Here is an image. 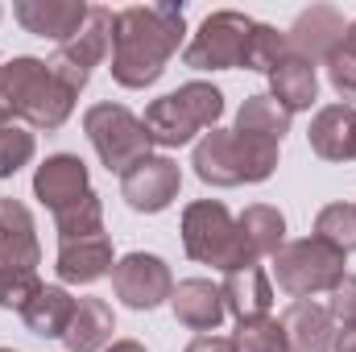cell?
<instances>
[{
    "label": "cell",
    "mask_w": 356,
    "mask_h": 352,
    "mask_svg": "<svg viewBox=\"0 0 356 352\" xmlns=\"http://www.w3.org/2000/svg\"><path fill=\"white\" fill-rule=\"evenodd\" d=\"M104 352H145V344H137V340H112Z\"/></svg>",
    "instance_id": "d590c367"
},
{
    "label": "cell",
    "mask_w": 356,
    "mask_h": 352,
    "mask_svg": "<svg viewBox=\"0 0 356 352\" xmlns=\"http://www.w3.org/2000/svg\"><path fill=\"white\" fill-rule=\"evenodd\" d=\"M83 133H88V141L95 145L99 162L112 175H129L154 150V137H149L145 120L133 116L124 104H91L83 112Z\"/></svg>",
    "instance_id": "52a82bcc"
},
{
    "label": "cell",
    "mask_w": 356,
    "mask_h": 352,
    "mask_svg": "<svg viewBox=\"0 0 356 352\" xmlns=\"http://www.w3.org/2000/svg\"><path fill=\"white\" fill-rule=\"evenodd\" d=\"M38 154V137L25 120L0 116V178H13L17 170H25Z\"/></svg>",
    "instance_id": "484cf974"
},
{
    "label": "cell",
    "mask_w": 356,
    "mask_h": 352,
    "mask_svg": "<svg viewBox=\"0 0 356 352\" xmlns=\"http://www.w3.org/2000/svg\"><path fill=\"white\" fill-rule=\"evenodd\" d=\"M332 349H336V352H356V328H340Z\"/></svg>",
    "instance_id": "e575fe53"
},
{
    "label": "cell",
    "mask_w": 356,
    "mask_h": 352,
    "mask_svg": "<svg viewBox=\"0 0 356 352\" xmlns=\"http://www.w3.org/2000/svg\"><path fill=\"white\" fill-rule=\"evenodd\" d=\"M178 186H182V170H178L175 158L149 154L129 175H120V199L141 216H158L178 199Z\"/></svg>",
    "instance_id": "8fae6325"
},
{
    "label": "cell",
    "mask_w": 356,
    "mask_h": 352,
    "mask_svg": "<svg viewBox=\"0 0 356 352\" xmlns=\"http://www.w3.org/2000/svg\"><path fill=\"white\" fill-rule=\"evenodd\" d=\"M327 311L340 328H356V273H344V282L327 298Z\"/></svg>",
    "instance_id": "d6a6232c"
},
{
    "label": "cell",
    "mask_w": 356,
    "mask_h": 352,
    "mask_svg": "<svg viewBox=\"0 0 356 352\" xmlns=\"http://www.w3.org/2000/svg\"><path fill=\"white\" fill-rule=\"evenodd\" d=\"M116 332V319H112V307L104 298H79L75 307V319L63 336L67 352H104L108 340Z\"/></svg>",
    "instance_id": "603a6c76"
},
{
    "label": "cell",
    "mask_w": 356,
    "mask_h": 352,
    "mask_svg": "<svg viewBox=\"0 0 356 352\" xmlns=\"http://www.w3.org/2000/svg\"><path fill=\"white\" fill-rule=\"evenodd\" d=\"M224 307L236 315V323H249V319H266L269 307H273V282L261 265H249V269H236V273H224Z\"/></svg>",
    "instance_id": "ffe728a7"
},
{
    "label": "cell",
    "mask_w": 356,
    "mask_h": 352,
    "mask_svg": "<svg viewBox=\"0 0 356 352\" xmlns=\"http://www.w3.org/2000/svg\"><path fill=\"white\" fill-rule=\"evenodd\" d=\"M253 17L236 13V8H220L211 13L199 33L186 42L182 50V63L191 71H236L245 67V46H249V33H253Z\"/></svg>",
    "instance_id": "9c48e42d"
},
{
    "label": "cell",
    "mask_w": 356,
    "mask_h": 352,
    "mask_svg": "<svg viewBox=\"0 0 356 352\" xmlns=\"http://www.w3.org/2000/svg\"><path fill=\"white\" fill-rule=\"evenodd\" d=\"M91 191L88 162L79 154H50L38 170H33V195L42 199V207H50L54 216L71 203H79Z\"/></svg>",
    "instance_id": "7c38bea8"
},
{
    "label": "cell",
    "mask_w": 356,
    "mask_h": 352,
    "mask_svg": "<svg viewBox=\"0 0 356 352\" xmlns=\"http://www.w3.org/2000/svg\"><path fill=\"white\" fill-rule=\"evenodd\" d=\"M112 33H116V13L104 8V4H91L88 25H83L67 46H58V50L46 58L50 75L71 91V95H79V91L88 88L91 71H95L104 58H112Z\"/></svg>",
    "instance_id": "ba28073f"
},
{
    "label": "cell",
    "mask_w": 356,
    "mask_h": 352,
    "mask_svg": "<svg viewBox=\"0 0 356 352\" xmlns=\"http://www.w3.org/2000/svg\"><path fill=\"white\" fill-rule=\"evenodd\" d=\"M236 133H249V137H266V141H277L290 133V112L273 99V95H249L236 112Z\"/></svg>",
    "instance_id": "d4e9b609"
},
{
    "label": "cell",
    "mask_w": 356,
    "mask_h": 352,
    "mask_svg": "<svg viewBox=\"0 0 356 352\" xmlns=\"http://www.w3.org/2000/svg\"><path fill=\"white\" fill-rule=\"evenodd\" d=\"M75 307H79V298H71L67 286H42V294L21 311V319H25L29 336L63 340L67 328H71V319H75Z\"/></svg>",
    "instance_id": "44dd1931"
},
{
    "label": "cell",
    "mask_w": 356,
    "mask_h": 352,
    "mask_svg": "<svg viewBox=\"0 0 356 352\" xmlns=\"http://www.w3.org/2000/svg\"><path fill=\"white\" fill-rule=\"evenodd\" d=\"M344 265H348V253L332 249L311 232L273 253V278L290 298H311V294H332L348 273Z\"/></svg>",
    "instance_id": "8992f818"
},
{
    "label": "cell",
    "mask_w": 356,
    "mask_h": 352,
    "mask_svg": "<svg viewBox=\"0 0 356 352\" xmlns=\"http://www.w3.org/2000/svg\"><path fill=\"white\" fill-rule=\"evenodd\" d=\"M42 245L33 216L21 199H0V273L4 269H38Z\"/></svg>",
    "instance_id": "9a60e30c"
},
{
    "label": "cell",
    "mask_w": 356,
    "mask_h": 352,
    "mask_svg": "<svg viewBox=\"0 0 356 352\" xmlns=\"http://www.w3.org/2000/svg\"><path fill=\"white\" fill-rule=\"evenodd\" d=\"M232 349L236 352H286V336H282V323L277 319H249V323H236V336H232Z\"/></svg>",
    "instance_id": "f546056e"
},
{
    "label": "cell",
    "mask_w": 356,
    "mask_h": 352,
    "mask_svg": "<svg viewBox=\"0 0 356 352\" xmlns=\"http://www.w3.org/2000/svg\"><path fill=\"white\" fill-rule=\"evenodd\" d=\"M91 4L83 0H17L13 17L33 33V38H50L58 46H67L83 25H88Z\"/></svg>",
    "instance_id": "4fadbf2b"
},
{
    "label": "cell",
    "mask_w": 356,
    "mask_h": 352,
    "mask_svg": "<svg viewBox=\"0 0 356 352\" xmlns=\"http://www.w3.org/2000/svg\"><path fill=\"white\" fill-rule=\"evenodd\" d=\"M224 116V91L216 83H182L178 91L154 99L145 108V129L154 137V145L178 150L186 141H195L199 129H216V120Z\"/></svg>",
    "instance_id": "5b68a950"
},
{
    "label": "cell",
    "mask_w": 356,
    "mask_h": 352,
    "mask_svg": "<svg viewBox=\"0 0 356 352\" xmlns=\"http://www.w3.org/2000/svg\"><path fill=\"white\" fill-rule=\"evenodd\" d=\"M38 294H42L38 269H4L0 273V311H17L21 315Z\"/></svg>",
    "instance_id": "4dcf8cb0"
},
{
    "label": "cell",
    "mask_w": 356,
    "mask_h": 352,
    "mask_svg": "<svg viewBox=\"0 0 356 352\" xmlns=\"http://www.w3.org/2000/svg\"><path fill=\"white\" fill-rule=\"evenodd\" d=\"M311 154L323 162H356V108L353 104H327L315 112L307 129Z\"/></svg>",
    "instance_id": "2e32d148"
},
{
    "label": "cell",
    "mask_w": 356,
    "mask_h": 352,
    "mask_svg": "<svg viewBox=\"0 0 356 352\" xmlns=\"http://www.w3.org/2000/svg\"><path fill=\"white\" fill-rule=\"evenodd\" d=\"M112 290H116V298L124 307L154 311V307L170 303L175 278H170V265L162 262L158 253H124L120 262L112 265Z\"/></svg>",
    "instance_id": "30bf717a"
},
{
    "label": "cell",
    "mask_w": 356,
    "mask_h": 352,
    "mask_svg": "<svg viewBox=\"0 0 356 352\" xmlns=\"http://www.w3.org/2000/svg\"><path fill=\"white\" fill-rule=\"evenodd\" d=\"M0 352H17V349H0Z\"/></svg>",
    "instance_id": "74e56055"
},
{
    "label": "cell",
    "mask_w": 356,
    "mask_h": 352,
    "mask_svg": "<svg viewBox=\"0 0 356 352\" xmlns=\"http://www.w3.org/2000/svg\"><path fill=\"white\" fill-rule=\"evenodd\" d=\"M286 54H290L286 33L257 21L253 33H249V46H245V67H249V71H261V75H273V67H277Z\"/></svg>",
    "instance_id": "f1b7e54d"
},
{
    "label": "cell",
    "mask_w": 356,
    "mask_h": 352,
    "mask_svg": "<svg viewBox=\"0 0 356 352\" xmlns=\"http://www.w3.org/2000/svg\"><path fill=\"white\" fill-rule=\"evenodd\" d=\"M269 95H273L290 116L302 112V108H311L315 95H319L315 63H307V58H298V54H286V58L273 67V75H269Z\"/></svg>",
    "instance_id": "7402d4cb"
},
{
    "label": "cell",
    "mask_w": 356,
    "mask_h": 352,
    "mask_svg": "<svg viewBox=\"0 0 356 352\" xmlns=\"http://www.w3.org/2000/svg\"><path fill=\"white\" fill-rule=\"evenodd\" d=\"M344 17L336 13V8H327V4H319V8H307V13H298V21L290 25V33H286V42H290V54H298V58H307V63H327V54L344 42Z\"/></svg>",
    "instance_id": "e0dca14e"
},
{
    "label": "cell",
    "mask_w": 356,
    "mask_h": 352,
    "mask_svg": "<svg viewBox=\"0 0 356 352\" xmlns=\"http://www.w3.org/2000/svg\"><path fill=\"white\" fill-rule=\"evenodd\" d=\"M340 46H348V50L356 54V21L348 25V29H344V42H340Z\"/></svg>",
    "instance_id": "8d00e7d4"
},
{
    "label": "cell",
    "mask_w": 356,
    "mask_h": 352,
    "mask_svg": "<svg viewBox=\"0 0 356 352\" xmlns=\"http://www.w3.org/2000/svg\"><path fill=\"white\" fill-rule=\"evenodd\" d=\"M112 241L108 237H83V241H58L54 273L63 286H91L112 273Z\"/></svg>",
    "instance_id": "d6986e66"
},
{
    "label": "cell",
    "mask_w": 356,
    "mask_h": 352,
    "mask_svg": "<svg viewBox=\"0 0 356 352\" xmlns=\"http://www.w3.org/2000/svg\"><path fill=\"white\" fill-rule=\"evenodd\" d=\"M54 228H58V241H83V237H104V203L99 195L88 191L79 203L63 207L54 216Z\"/></svg>",
    "instance_id": "4316f807"
},
{
    "label": "cell",
    "mask_w": 356,
    "mask_h": 352,
    "mask_svg": "<svg viewBox=\"0 0 356 352\" xmlns=\"http://www.w3.org/2000/svg\"><path fill=\"white\" fill-rule=\"evenodd\" d=\"M182 249L186 257L199 265H211L220 273H236L257 265L253 249L245 245L241 224L228 216V207L220 199H195L182 211Z\"/></svg>",
    "instance_id": "277c9868"
},
{
    "label": "cell",
    "mask_w": 356,
    "mask_h": 352,
    "mask_svg": "<svg viewBox=\"0 0 356 352\" xmlns=\"http://www.w3.org/2000/svg\"><path fill=\"white\" fill-rule=\"evenodd\" d=\"M327 79H332V88L340 99H348L356 108V54L348 46H336L332 54H327Z\"/></svg>",
    "instance_id": "1f68e13d"
},
{
    "label": "cell",
    "mask_w": 356,
    "mask_h": 352,
    "mask_svg": "<svg viewBox=\"0 0 356 352\" xmlns=\"http://www.w3.org/2000/svg\"><path fill=\"white\" fill-rule=\"evenodd\" d=\"M182 352H236V349H232V340H224V336H195Z\"/></svg>",
    "instance_id": "836d02e7"
},
{
    "label": "cell",
    "mask_w": 356,
    "mask_h": 352,
    "mask_svg": "<svg viewBox=\"0 0 356 352\" xmlns=\"http://www.w3.org/2000/svg\"><path fill=\"white\" fill-rule=\"evenodd\" d=\"M170 307H175L178 323L191 328V332H199V336H211V332L224 323V315H228L220 286L207 282V278H186V282H178L175 294H170Z\"/></svg>",
    "instance_id": "ac0fdd59"
},
{
    "label": "cell",
    "mask_w": 356,
    "mask_h": 352,
    "mask_svg": "<svg viewBox=\"0 0 356 352\" xmlns=\"http://www.w3.org/2000/svg\"><path fill=\"white\" fill-rule=\"evenodd\" d=\"M191 166L207 186H241V182H266L277 170V141L249 137L236 129H211L195 141Z\"/></svg>",
    "instance_id": "3957f363"
},
{
    "label": "cell",
    "mask_w": 356,
    "mask_h": 352,
    "mask_svg": "<svg viewBox=\"0 0 356 352\" xmlns=\"http://www.w3.org/2000/svg\"><path fill=\"white\" fill-rule=\"evenodd\" d=\"M241 232H245V245L253 249V257H273L282 245H286V216L269 203H253L241 211Z\"/></svg>",
    "instance_id": "cb8c5ba5"
},
{
    "label": "cell",
    "mask_w": 356,
    "mask_h": 352,
    "mask_svg": "<svg viewBox=\"0 0 356 352\" xmlns=\"http://www.w3.org/2000/svg\"><path fill=\"white\" fill-rule=\"evenodd\" d=\"M182 33H186V13L175 0L120 8L112 33V79L129 91L158 83L166 75V63L182 46Z\"/></svg>",
    "instance_id": "6da1fadb"
},
{
    "label": "cell",
    "mask_w": 356,
    "mask_h": 352,
    "mask_svg": "<svg viewBox=\"0 0 356 352\" xmlns=\"http://www.w3.org/2000/svg\"><path fill=\"white\" fill-rule=\"evenodd\" d=\"M75 112V95L63 88L42 58H8L0 63V116L25 120L29 129H63Z\"/></svg>",
    "instance_id": "7a4b0ae2"
},
{
    "label": "cell",
    "mask_w": 356,
    "mask_h": 352,
    "mask_svg": "<svg viewBox=\"0 0 356 352\" xmlns=\"http://www.w3.org/2000/svg\"><path fill=\"white\" fill-rule=\"evenodd\" d=\"M315 237L340 253H356V203H327L315 216Z\"/></svg>",
    "instance_id": "83f0119b"
},
{
    "label": "cell",
    "mask_w": 356,
    "mask_h": 352,
    "mask_svg": "<svg viewBox=\"0 0 356 352\" xmlns=\"http://www.w3.org/2000/svg\"><path fill=\"white\" fill-rule=\"evenodd\" d=\"M277 323L286 336V352H332V344H336V319H332L327 303L294 298Z\"/></svg>",
    "instance_id": "5bb4252c"
}]
</instances>
